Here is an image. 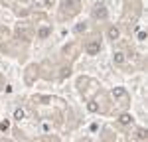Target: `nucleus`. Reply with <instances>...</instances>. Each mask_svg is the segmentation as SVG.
Listing matches in <instances>:
<instances>
[{
  "label": "nucleus",
  "mask_w": 148,
  "mask_h": 142,
  "mask_svg": "<svg viewBox=\"0 0 148 142\" xmlns=\"http://www.w3.org/2000/svg\"><path fill=\"white\" fill-rule=\"evenodd\" d=\"M61 8H63V14L73 16V14L79 12V0H63L61 2Z\"/></svg>",
  "instance_id": "nucleus-1"
},
{
  "label": "nucleus",
  "mask_w": 148,
  "mask_h": 142,
  "mask_svg": "<svg viewBox=\"0 0 148 142\" xmlns=\"http://www.w3.org/2000/svg\"><path fill=\"white\" fill-rule=\"evenodd\" d=\"M16 36H18L20 40H30V36H32L30 34V26L26 22L18 24V26H16Z\"/></svg>",
  "instance_id": "nucleus-2"
},
{
  "label": "nucleus",
  "mask_w": 148,
  "mask_h": 142,
  "mask_svg": "<svg viewBox=\"0 0 148 142\" xmlns=\"http://www.w3.org/2000/svg\"><path fill=\"white\" fill-rule=\"evenodd\" d=\"M85 51H87L89 55H97V53L101 51V42H99V40H91V42L85 46Z\"/></svg>",
  "instance_id": "nucleus-3"
},
{
  "label": "nucleus",
  "mask_w": 148,
  "mask_h": 142,
  "mask_svg": "<svg viewBox=\"0 0 148 142\" xmlns=\"http://www.w3.org/2000/svg\"><path fill=\"white\" fill-rule=\"evenodd\" d=\"M93 16L99 18V20H105V18L109 16V12H107V8H105L103 4H97V6L93 8Z\"/></svg>",
  "instance_id": "nucleus-4"
},
{
  "label": "nucleus",
  "mask_w": 148,
  "mask_h": 142,
  "mask_svg": "<svg viewBox=\"0 0 148 142\" xmlns=\"http://www.w3.org/2000/svg\"><path fill=\"white\" fill-rule=\"evenodd\" d=\"M119 122H121L123 126H126V124H130V122H132V117H130L128 113H123V115L119 117Z\"/></svg>",
  "instance_id": "nucleus-5"
},
{
  "label": "nucleus",
  "mask_w": 148,
  "mask_h": 142,
  "mask_svg": "<svg viewBox=\"0 0 148 142\" xmlns=\"http://www.w3.org/2000/svg\"><path fill=\"white\" fill-rule=\"evenodd\" d=\"M107 36H109V40H113V42H114V40H119V36H121V32H119V28H114V26H113V28H109V32H107Z\"/></svg>",
  "instance_id": "nucleus-6"
},
{
  "label": "nucleus",
  "mask_w": 148,
  "mask_h": 142,
  "mask_svg": "<svg viewBox=\"0 0 148 142\" xmlns=\"http://www.w3.org/2000/svg\"><path fill=\"white\" fill-rule=\"evenodd\" d=\"M49 34H51V28H40V32H38V38L40 40H46V38H49Z\"/></svg>",
  "instance_id": "nucleus-7"
},
{
  "label": "nucleus",
  "mask_w": 148,
  "mask_h": 142,
  "mask_svg": "<svg viewBox=\"0 0 148 142\" xmlns=\"http://www.w3.org/2000/svg\"><path fill=\"white\" fill-rule=\"evenodd\" d=\"M113 59H114L116 65H123V63H125V53H123V51H114Z\"/></svg>",
  "instance_id": "nucleus-8"
},
{
  "label": "nucleus",
  "mask_w": 148,
  "mask_h": 142,
  "mask_svg": "<svg viewBox=\"0 0 148 142\" xmlns=\"http://www.w3.org/2000/svg\"><path fill=\"white\" fill-rule=\"evenodd\" d=\"M146 138H148L146 130H144V128H140V130L136 132V140H146Z\"/></svg>",
  "instance_id": "nucleus-9"
},
{
  "label": "nucleus",
  "mask_w": 148,
  "mask_h": 142,
  "mask_svg": "<svg viewBox=\"0 0 148 142\" xmlns=\"http://www.w3.org/2000/svg\"><path fill=\"white\" fill-rule=\"evenodd\" d=\"M24 117H26V113H24V109H16V111H14V118H18V120H22Z\"/></svg>",
  "instance_id": "nucleus-10"
},
{
  "label": "nucleus",
  "mask_w": 148,
  "mask_h": 142,
  "mask_svg": "<svg viewBox=\"0 0 148 142\" xmlns=\"http://www.w3.org/2000/svg\"><path fill=\"white\" fill-rule=\"evenodd\" d=\"M87 109H89V111H91V113H95V111H97V109H99V106L95 105V103H89V105H87Z\"/></svg>",
  "instance_id": "nucleus-11"
},
{
  "label": "nucleus",
  "mask_w": 148,
  "mask_h": 142,
  "mask_svg": "<svg viewBox=\"0 0 148 142\" xmlns=\"http://www.w3.org/2000/svg\"><path fill=\"white\" fill-rule=\"evenodd\" d=\"M8 126H10V124H8V120H4V122H0V130H8Z\"/></svg>",
  "instance_id": "nucleus-12"
},
{
  "label": "nucleus",
  "mask_w": 148,
  "mask_h": 142,
  "mask_svg": "<svg viewBox=\"0 0 148 142\" xmlns=\"http://www.w3.org/2000/svg\"><path fill=\"white\" fill-rule=\"evenodd\" d=\"M75 32H77V34H81V32H85V24H83V26H75Z\"/></svg>",
  "instance_id": "nucleus-13"
},
{
  "label": "nucleus",
  "mask_w": 148,
  "mask_h": 142,
  "mask_svg": "<svg viewBox=\"0 0 148 142\" xmlns=\"http://www.w3.org/2000/svg\"><path fill=\"white\" fill-rule=\"evenodd\" d=\"M138 40H140V42H146V32H140V34H138Z\"/></svg>",
  "instance_id": "nucleus-14"
},
{
  "label": "nucleus",
  "mask_w": 148,
  "mask_h": 142,
  "mask_svg": "<svg viewBox=\"0 0 148 142\" xmlns=\"http://www.w3.org/2000/svg\"><path fill=\"white\" fill-rule=\"evenodd\" d=\"M42 4H44V6H51V4H53V0H42Z\"/></svg>",
  "instance_id": "nucleus-15"
}]
</instances>
